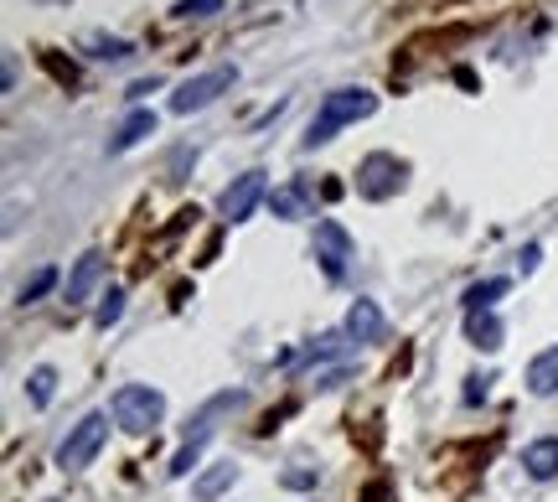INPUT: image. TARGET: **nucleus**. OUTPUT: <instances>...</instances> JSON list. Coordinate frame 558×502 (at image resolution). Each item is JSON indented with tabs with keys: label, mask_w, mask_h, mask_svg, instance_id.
Listing matches in <instances>:
<instances>
[{
	"label": "nucleus",
	"mask_w": 558,
	"mask_h": 502,
	"mask_svg": "<svg viewBox=\"0 0 558 502\" xmlns=\"http://www.w3.org/2000/svg\"><path fill=\"white\" fill-rule=\"evenodd\" d=\"M372 109H378V94H367V88H331V94L321 99V109H316V120H310V130H305V151L326 145L341 125L367 120Z\"/></svg>",
	"instance_id": "obj_1"
},
{
	"label": "nucleus",
	"mask_w": 558,
	"mask_h": 502,
	"mask_svg": "<svg viewBox=\"0 0 558 502\" xmlns=\"http://www.w3.org/2000/svg\"><path fill=\"white\" fill-rule=\"evenodd\" d=\"M109 409H114V425L130 430V435H145L166 420V399H161V389H150V383H124Z\"/></svg>",
	"instance_id": "obj_2"
},
{
	"label": "nucleus",
	"mask_w": 558,
	"mask_h": 502,
	"mask_svg": "<svg viewBox=\"0 0 558 502\" xmlns=\"http://www.w3.org/2000/svg\"><path fill=\"white\" fill-rule=\"evenodd\" d=\"M104 440H109V420H104V415H83V420L68 430V440L57 446V466H62V471H83L93 456L104 451Z\"/></svg>",
	"instance_id": "obj_3"
},
{
	"label": "nucleus",
	"mask_w": 558,
	"mask_h": 502,
	"mask_svg": "<svg viewBox=\"0 0 558 502\" xmlns=\"http://www.w3.org/2000/svg\"><path fill=\"white\" fill-rule=\"evenodd\" d=\"M403 176H409V166H403L398 156L372 151V156L357 166V192H362L367 202H388V197L403 187Z\"/></svg>",
	"instance_id": "obj_4"
},
{
	"label": "nucleus",
	"mask_w": 558,
	"mask_h": 502,
	"mask_svg": "<svg viewBox=\"0 0 558 502\" xmlns=\"http://www.w3.org/2000/svg\"><path fill=\"white\" fill-rule=\"evenodd\" d=\"M233 78H238V68H212V73L186 78L176 94H171V114H197V109H207L217 94H228Z\"/></svg>",
	"instance_id": "obj_5"
},
{
	"label": "nucleus",
	"mask_w": 558,
	"mask_h": 502,
	"mask_svg": "<svg viewBox=\"0 0 558 502\" xmlns=\"http://www.w3.org/2000/svg\"><path fill=\"white\" fill-rule=\"evenodd\" d=\"M316 259H321L326 280H341V275H347V259H352V233L341 228L336 218H321V223H316Z\"/></svg>",
	"instance_id": "obj_6"
},
{
	"label": "nucleus",
	"mask_w": 558,
	"mask_h": 502,
	"mask_svg": "<svg viewBox=\"0 0 558 502\" xmlns=\"http://www.w3.org/2000/svg\"><path fill=\"white\" fill-rule=\"evenodd\" d=\"M259 202H264V171H243L238 182L217 197V213H223V223H243Z\"/></svg>",
	"instance_id": "obj_7"
},
{
	"label": "nucleus",
	"mask_w": 558,
	"mask_h": 502,
	"mask_svg": "<svg viewBox=\"0 0 558 502\" xmlns=\"http://www.w3.org/2000/svg\"><path fill=\"white\" fill-rule=\"evenodd\" d=\"M248 404V394L243 389H233V394H217V399H207L202 409H197V420L186 425V440H192V446H207V440L217 435V420L223 415H233V409H243Z\"/></svg>",
	"instance_id": "obj_8"
},
{
	"label": "nucleus",
	"mask_w": 558,
	"mask_h": 502,
	"mask_svg": "<svg viewBox=\"0 0 558 502\" xmlns=\"http://www.w3.org/2000/svg\"><path fill=\"white\" fill-rule=\"evenodd\" d=\"M104 280V254L99 249H88L78 264H73V275H68V285H62V301L68 306H78V301H88V290Z\"/></svg>",
	"instance_id": "obj_9"
},
{
	"label": "nucleus",
	"mask_w": 558,
	"mask_h": 502,
	"mask_svg": "<svg viewBox=\"0 0 558 502\" xmlns=\"http://www.w3.org/2000/svg\"><path fill=\"white\" fill-rule=\"evenodd\" d=\"M522 466H527V477H533V482H553L558 477V435L533 440V446L522 451Z\"/></svg>",
	"instance_id": "obj_10"
},
{
	"label": "nucleus",
	"mask_w": 558,
	"mask_h": 502,
	"mask_svg": "<svg viewBox=\"0 0 558 502\" xmlns=\"http://www.w3.org/2000/svg\"><path fill=\"white\" fill-rule=\"evenodd\" d=\"M347 332L352 342H378L383 337V311H378V301H352V311H347Z\"/></svg>",
	"instance_id": "obj_11"
},
{
	"label": "nucleus",
	"mask_w": 558,
	"mask_h": 502,
	"mask_svg": "<svg viewBox=\"0 0 558 502\" xmlns=\"http://www.w3.org/2000/svg\"><path fill=\"white\" fill-rule=\"evenodd\" d=\"M502 321H496L491 311H465V342L471 347H481V352H496L502 347Z\"/></svg>",
	"instance_id": "obj_12"
},
{
	"label": "nucleus",
	"mask_w": 558,
	"mask_h": 502,
	"mask_svg": "<svg viewBox=\"0 0 558 502\" xmlns=\"http://www.w3.org/2000/svg\"><path fill=\"white\" fill-rule=\"evenodd\" d=\"M527 394H538V399L558 394V347L538 352V358L527 363Z\"/></svg>",
	"instance_id": "obj_13"
},
{
	"label": "nucleus",
	"mask_w": 558,
	"mask_h": 502,
	"mask_svg": "<svg viewBox=\"0 0 558 502\" xmlns=\"http://www.w3.org/2000/svg\"><path fill=\"white\" fill-rule=\"evenodd\" d=\"M269 208H274V218H310V192H305V182L274 187L269 192Z\"/></svg>",
	"instance_id": "obj_14"
},
{
	"label": "nucleus",
	"mask_w": 558,
	"mask_h": 502,
	"mask_svg": "<svg viewBox=\"0 0 558 502\" xmlns=\"http://www.w3.org/2000/svg\"><path fill=\"white\" fill-rule=\"evenodd\" d=\"M233 482H238V466H233V461H217L212 471H202V477L192 482V497H197V502H217Z\"/></svg>",
	"instance_id": "obj_15"
},
{
	"label": "nucleus",
	"mask_w": 558,
	"mask_h": 502,
	"mask_svg": "<svg viewBox=\"0 0 558 502\" xmlns=\"http://www.w3.org/2000/svg\"><path fill=\"white\" fill-rule=\"evenodd\" d=\"M145 135H155V114L150 109H135L130 120H124L119 130H114V140H109V151L119 156V151H130V145H140Z\"/></svg>",
	"instance_id": "obj_16"
},
{
	"label": "nucleus",
	"mask_w": 558,
	"mask_h": 502,
	"mask_svg": "<svg viewBox=\"0 0 558 502\" xmlns=\"http://www.w3.org/2000/svg\"><path fill=\"white\" fill-rule=\"evenodd\" d=\"M502 295H507V280H502V275H496V280H481V285L465 290V311H491Z\"/></svg>",
	"instance_id": "obj_17"
},
{
	"label": "nucleus",
	"mask_w": 558,
	"mask_h": 502,
	"mask_svg": "<svg viewBox=\"0 0 558 502\" xmlns=\"http://www.w3.org/2000/svg\"><path fill=\"white\" fill-rule=\"evenodd\" d=\"M88 52L99 57V63H130V57H135V47L124 37H88Z\"/></svg>",
	"instance_id": "obj_18"
},
{
	"label": "nucleus",
	"mask_w": 558,
	"mask_h": 502,
	"mask_svg": "<svg viewBox=\"0 0 558 502\" xmlns=\"http://www.w3.org/2000/svg\"><path fill=\"white\" fill-rule=\"evenodd\" d=\"M26 394H31V404H37V409H47V404H52V394H57V373H52V368H31Z\"/></svg>",
	"instance_id": "obj_19"
},
{
	"label": "nucleus",
	"mask_w": 558,
	"mask_h": 502,
	"mask_svg": "<svg viewBox=\"0 0 558 502\" xmlns=\"http://www.w3.org/2000/svg\"><path fill=\"white\" fill-rule=\"evenodd\" d=\"M341 347H347V332H326V337H316L305 347V363H326V358H336Z\"/></svg>",
	"instance_id": "obj_20"
},
{
	"label": "nucleus",
	"mask_w": 558,
	"mask_h": 502,
	"mask_svg": "<svg viewBox=\"0 0 558 502\" xmlns=\"http://www.w3.org/2000/svg\"><path fill=\"white\" fill-rule=\"evenodd\" d=\"M217 11H223V0H176V16L181 21H207Z\"/></svg>",
	"instance_id": "obj_21"
},
{
	"label": "nucleus",
	"mask_w": 558,
	"mask_h": 502,
	"mask_svg": "<svg viewBox=\"0 0 558 502\" xmlns=\"http://www.w3.org/2000/svg\"><path fill=\"white\" fill-rule=\"evenodd\" d=\"M57 285V270H37L26 285H21V306H31V301H42V295Z\"/></svg>",
	"instance_id": "obj_22"
},
{
	"label": "nucleus",
	"mask_w": 558,
	"mask_h": 502,
	"mask_svg": "<svg viewBox=\"0 0 558 502\" xmlns=\"http://www.w3.org/2000/svg\"><path fill=\"white\" fill-rule=\"evenodd\" d=\"M119 316H124V290H109V295H104V306L93 311V321H99V327L109 332V327H114Z\"/></svg>",
	"instance_id": "obj_23"
},
{
	"label": "nucleus",
	"mask_w": 558,
	"mask_h": 502,
	"mask_svg": "<svg viewBox=\"0 0 558 502\" xmlns=\"http://www.w3.org/2000/svg\"><path fill=\"white\" fill-rule=\"evenodd\" d=\"M197 461H202V446H192V440H186V446L176 451V461H171V477H186Z\"/></svg>",
	"instance_id": "obj_24"
},
{
	"label": "nucleus",
	"mask_w": 558,
	"mask_h": 502,
	"mask_svg": "<svg viewBox=\"0 0 558 502\" xmlns=\"http://www.w3.org/2000/svg\"><path fill=\"white\" fill-rule=\"evenodd\" d=\"M316 477H321L316 466H295V471H285V477H279V482H285V487H295V492H305V487H316Z\"/></svg>",
	"instance_id": "obj_25"
},
{
	"label": "nucleus",
	"mask_w": 558,
	"mask_h": 502,
	"mask_svg": "<svg viewBox=\"0 0 558 502\" xmlns=\"http://www.w3.org/2000/svg\"><path fill=\"white\" fill-rule=\"evenodd\" d=\"M42 63H47V73H52V78H57V83H68V88H73V83H78V73H73V63H57V57H52V52H47V57H42Z\"/></svg>",
	"instance_id": "obj_26"
},
{
	"label": "nucleus",
	"mask_w": 558,
	"mask_h": 502,
	"mask_svg": "<svg viewBox=\"0 0 558 502\" xmlns=\"http://www.w3.org/2000/svg\"><path fill=\"white\" fill-rule=\"evenodd\" d=\"M538 259H543V249H538V244H527V249L517 254V270H522V275H533V270H538Z\"/></svg>",
	"instance_id": "obj_27"
},
{
	"label": "nucleus",
	"mask_w": 558,
	"mask_h": 502,
	"mask_svg": "<svg viewBox=\"0 0 558 502\" xmlns=\"http://www.w3.org/2000/svg\"><path fill=\"white\" fill-rule=\"evenodd\" d=\"M486 383L491 378H465V404H481L486 399Z\"/></svg>",
	"instance_id": "obj_28"
},
{
	"label": "nucleus",
	"mask_w": 558,
	"mask_h": 502,
	"mask_svg": "<svg viewBox=\"0 0 558 502\" xmlns=\"http://www.w3.org/2000/svg\"><path fill=\"white\" fill-rule=\"evenodd\" d=\"M161 88V78H140V83H130V99H145V94H155Z\"/></svg>",
	"instance_id": "obj_29"
},
{
	"label": "nucleus",
	"mask_w": 558,
	"mask_h": 502,
	"mask_svg": "<svg viewBox=\"0 0 558 502\" xmlns=\"http://www.w3.org/2000/svg\"><path fill=\"white\" fill-rule=\"evenodd\" d=\"M362 502H388V482H372V487L362 492Z\"/></svg>",
	"instance_id": "obj_30"
}]
</instances>
